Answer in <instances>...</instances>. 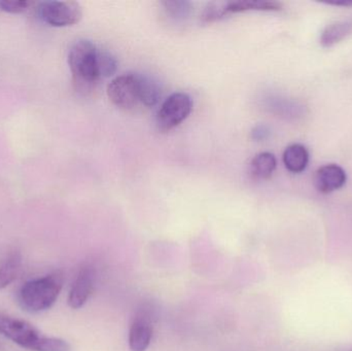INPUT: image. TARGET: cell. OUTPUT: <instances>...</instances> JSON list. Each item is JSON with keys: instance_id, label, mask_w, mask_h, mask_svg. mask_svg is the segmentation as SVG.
Instances as JSON below:
<instances>
[{"instance_id": "obj_1", "label": "cell", "mask_w": 352, "mask_h": 351, "mask_svg": "<svg viewBox=\"0 0 352 351\" xmlns=\"http://www.w3.org/2000/svg\"><path fill=\"white\" fill-rule=\"evenodd\" d=\"M68 65L76 89L88 92L98 82V49L87 39L74 43L68 54Z\"/></svg>"}, {"instance_id": "obj_6", "label": "cell", "mask_w": 352, "mask_h": 351, "mask_svg": "<svg viewBox=\"0 0 352 351\" xmlns=\"http://www.w3.org/2000/svg\"><path fill=\"white\" fill-rule=\"evenodd\" d=\"M107 96L120 109H131L135 107L140 102L138 74H123L111 80L107 86Z\"/></svg>"}, {"instance_id": "obj_14", "label": "cell", "mask_w": 352, "mask_h": 351, "mask_svg": "<svg viewBox=\"0 0 352 351\" xmlns=\"http://www.w3.org/2000/svg\"><path fill=\"white\" fill-rule=\"evenodd\" d=\"M138 76L140 103L146 106H154L158 103L161 97L160 86L150 76H142V74H138Z\"/></svg>"}, {"instance_id": "obj_10", "label": "cell", "mask_w": 352, "mask_h": 351, "mask_svg": "<svg viewBox=\"0 0 352 351\" xmlns=\"http://www.w3.org/2000/svg\"><path fill=\"white\" fill-rule=\"evenodd\" d=\"M283 159L285 168L289 172L301 173L305 170L309 162V152L302 144H292L285 148Z\"/></svg>"}, {"instance_id": "obj_20", "label": "cell", "mask_w": 352, "mask_h": 351, "mask_svg": "<svg viewBox=\"0 0 352 351\" xmlns=\"http://www.w3.org/2000/svg\"><path fill=\"white\" fill-rule=\"evenodd\" d=\"M270 134V130L266 126H256L254 130H252V137L256 140H264L268 137Z\"/></svg>"}, {"instance_id": "obj_3", "label": "cell", "mask_w": 352, "mask_h": 351, "mask_svg": "<svg viewBox=\"0 0 352 351\" xmlns=\"http://www.w3.org/2000/svg\"><path fill=\"white\" fill-rule=\"evenodd\" d=\"M0 334L21 348L30 351H37L45 336L28 321L3 313H0Z\"/></svg>"}, {"instance_id": "obj_19", "label": "cell", "mask_w": 352, "mask_h": 351, "mask_svg": "<svg viewBox=\"0 0 352 351\" xmlns=\"http://www.w3.org/2000/svg\"><path fill=\"white\" fill-rule=\"evenodd\" d=\"M33 2L27 0H0V10L10 14H20L28 10Z\"/></svg>"}, {"instance_id": "obj_2", "label": "cell", "mask_w": 352, "mask_h": 351, "mask_svg": "<svg viewBox=\"0 0 352 351\" xmlns=\"http://www.w3.org/2000/svg\"><path fill=\"white\" fill-rule=\"evenodd\" d=\"M63 275L60 272L29 280L19 292V303L24 310L41 313L51 308L61 292Z\"/></svg>"}, {"instance_id": "obj_21", "label": "cell", "mask_w": 352, "mask_h": 351, "mask_svg": "<svg viewBox=\"0 0 352 351\" xmlns=\"http://www.w3.org/2000/svg\"><path fill=\"white\" fill-rule=\"evenodd\" d=\"M327 4L335 6H344V8H352V0H340V1H329Z\"/></svg>"}, {"instance_id": "obj_5", "label": "cell", "mask_w": 352, "mask_h": 351, "mask_svg": "<svg viewBox=\"0 0 352 351\" xmlns=\"http://www.w3.org/2000/svg\"><path fill=\"white\" fill-rule=\"evenodd\" d=\"M41 20L54 27L72 26L80 22L82 12L76 1H43L39 4Z\"/></svg>"}, {"instance_id": "obj_8", "label": "cell", "mask_w": 352, "mask_h": 351, "mask_svg": "<svg viewBox=\"0 0 352 351\" xmlns=\"http://www.w3.org/2000/svg\"><path fill=\"white\" fill-rule=\"evenodd\" d=\"M347 175L342 167L328 164L320 167L314 175V187L322 194L332 193L346 183Z\"/></svg>"}, {"instance_id": "obj_13", "label": "cell", "mask_w": 352, "mask_h": 351, "mask_svg": "<svg viewBox=\"0 0 352 351\" xmlns=\"http://www.w3.org/2000/svg\"><path fill=\"white\" fill-rule=\"evenodd\" d=\"M277 161L271 152H261L250 162V174L256 179H268L276 169Z\"/></svg>"}, {"instance_id": "obj_7", "label": "cell", "mask_w": 352, "mask_h": 351, "mask_svg": "<svg viewBox=\"0 0 352 351\" xmlns=\"http://www.w3.org/2000/svg\"><path fill=\"white\" fill-rule=\"evenodd\" d=\"M153 337L152 317L146 310H140L132 321L129 346L132 351H146Z\"/></svg>"}, {"instance_id": "obj_9", "label": "cell", "mask_w": 352, "mask_h": 351, "mask_svg": "<svg viewBox=\"0 0 352 351\" xmlns=\"http://www.w3.org/2000/svg\"><path fill=\"white\" fill-rule=\"evenodd\" d=\"M94 286V273L92 268L84 267L80 270L68 296V305L72 309H80L86 304L92 294Z\"/></svg>"}, {"instance_id": "obj_22", "label": "cell", "mask_w": 352, "mask_h": 351, "mask_svg": "<svg viewBox=\"0 0 352 351\" xmlns=\"http://www.w3.org/2000/svg\"><path fill=\"white\" fill-rule=\"evenodd\" d=\"M0 350H1V346H0Z\"/></svg>"}, {"instance_id": "obj_16", "label": "cell", "mask_w": 352, "mask_h": 351, "mask_svg": "<svg viewBox=\"0 0 352 351\" xmlns=\"http://www.w3.org/2000/svg\"><path fill=\"white\" fill-rule=\"evenodd\" d=\"M162 5L164 6L167 14L176 20H184L188 18L192 12V4L190 1H184V0L163 1Z\"/></svg>"}, {"instance_id": "obj_18", "label": "cell", "mask_w": 352, "mask_h": 351, "mask_svg": "<svg viewBox=\"0 0 352 351\" xmlns=\"http://www.w3.org/2000/svg\"><path fill=\"white\" fill-rule=\"evenodd\" d=\"M118 63L116 58L109 52L98 49V69L101 78H109L117 71Z\"/></svg>"}, {"instance_id": "obj_11", "label": "cell", "mask_w": 352, "mask_h": 351, "mask_svg": "<svg viewBox=\"0 0 352 351\" xmlns=\"http://www.w3.org/2000/svg\"><path fill=\"white\" fill-rule=\"evenodd\" d=\"M352 34V20L338 21L326 27L320 35V45L332 47Z\"/></svg>"}, {"instance_id": "obj_17", "label": "cell", "mask_w": 352, "mask_h": 351, "mask_svg": "<svg viewBox=\"0 0 352 351\" xmlns=\"http://www.w3.org/2000/svg\"><path fill=\"white\" fill-rule=\"evenodd\" d=\"M228 1H215L210 2L208 5L205 8L204 12H202L203 23H213L215 21L221 20V19L225 18L228 12Z\"/></svg>"}, {"instance_id": "obj_12", "label": "cell", "mask_w": 352, "mask_h": 351, "mask_svg": "<svg viewBox=\"0 0 352 351\" xmlns=\"http://www.w3.org/2000/svg\"><path fill=\"white\" fill-rule=\"evenodd\" d=\"M228 12H242L248 10H261V12H278L283 10V4L278 1L270 0H236L228 1Z\"/></svg>"}, {"instance_id": "obj_15", "label": "cell", "mask_w": 352, "mask_h": 351, "mask_svg": "<svg viewBox=\"0 0 352 351\" xmlns=\"http://www.w3.org/2000/svg\"><path fill=\"white\" fill-rule=\"evenodd\" d=\"M22 257L20 253H14L0 266V290L8 288L16 280L20 273Z\"/></svg>"}, {"instance_id": "obj_4", "label": "cell", "mask_w": 352, "mask_h": 351, "mask_svg": "<svg viewBox=\"0 0 352 351\" xmlns=\"http://www.w3.org/2000/svg\"><path fill=\"white\" fill-rule=\"evenodd\" d=\"M192 102L186 93H173L161 105L157 126L162 132L170 131L184 121L192 111Z\"/></svg>"}]
</instances>
